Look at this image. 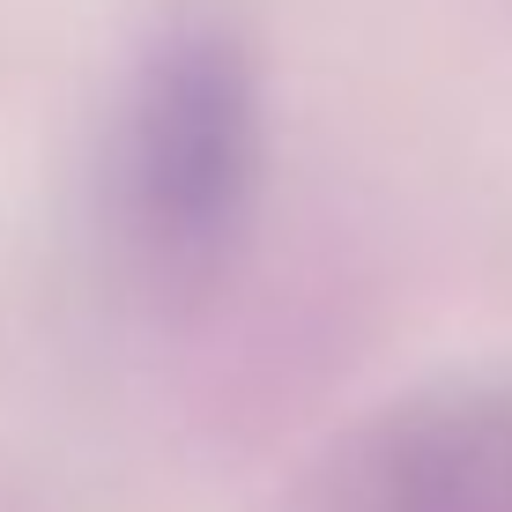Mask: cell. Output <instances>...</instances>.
I'll list each match as a JSON object with an SVG mask.
<instances>
[{
    "label": "cell",
    "mask_w": 512,
    "mask_h": 512,
    "mask_svg": "<svg viewBox=\"0 0 512 512\" xmlns=\"http://www.w3.org/2000/svg\"><path fill=\"white\" fill-rule=\"evenodd\" d=\"M268 193V75L223 8H179L141 45L104 149V231L149 305H208Z\"/></svg>",
    "instance_id": "cell-1"
},
{
    "label": "cell",
    "mask_w": 512,
    "mask_h": 512,
    "mask_svg": "<svg viewBox=\"0 0 512 512\" xmlns=\"http://www.w3.org/2000/svg\"><path fill=\"white\" fill-rule=\"evenodd\" d=\"M290 512H512V372L379 401L312 461Z\"/></svg>",
    "instance_id": "cell-2"
}]
</instances>
